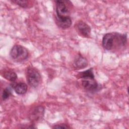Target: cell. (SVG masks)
I'll return each instance as SVG.
<instances>
[{
    "label": "cell",
    "mask_w": 129,
    "mask_h": 129,
    "mask_svg": "<svg viewBox=\"0 0 129 129\" xmlns=\"http://www.w3.org/2000/svg\"><path fill=\"white\" fill-rule=\"evenodd\" d=\"M127 42L126 34L110 32L105 34L102 38V46L107 50H115L124 47Z\"/></svg>",
    "instance_id": "1"
},
{
    "label": "cell",
    "mask_w": 129,
    "mask_h": 129,
    "mask_svg": "<svg viewBox=\"0 0 129 129\" xmlns=\"http://www.w3.org/2000/svg\"><path fill=\"white\" fill-rule=\"evenodd\" d=\"M28 49L21 45H15L10 52L11 58L17 62L26 60L28 57Z\"/></svg>",
    "instance_id": "2"
},
{
    "label": "cell",
    "mask_w": 129,
    "mask_h": 129,
    "mask_svg": "<svg viewBox=\"0 0 129 129\" xmlns=\"http://www.w3.org/2000/svg\"><path fill=\"white\" fill-rule=\"evenodd\" d=\"M26 79L28 84L32 87L36 88L40 84L41 76L39 71L34 67L29 66L26 70Z\"/></svg>",
    "instance_id": "3"
},
{
    "label": "cell",
    "mask_w": 129,
    "mask_h": 129,
    "mask_svg": "<svg viewBox=\"0 0 129 129\" xmlns=\"http://www.w3.org/2000/svg\"><path fill=\"white\" fill-rule=\"evenodd\" d=\"M55 13L56 19H62L70 17V12L67 5L68 1H56Z\"/></svg>",
    "instance_id": "4"
},
{
    "label": "cell",
    "mask_w": 129,
    "mask_h": 129,
    "mask_svg": "<svg viewBox=\"0 0 129 129\" xmlns=\"http://www.w3.org/2000/svg\"><path fill=\"white\" fill-rule=\"evenodd\" d=\"M45 109L42 106H37L33 108L29 113V119L32 122L41 121L44 115Z\"/></svg>",
    "instance_id": "5"
},
{
    "label": "cell",
    "mask_w": 129,
    "mask_h": 129,
    "mask_svg": "<svg viewBox=\"0 0 129 129\" xmlns=\"http://www.w3.org/2000/svg\"><path fill=\"white\" fill-rule=\"evenodd\" d=\"M82 85L85 90L89 92H95L99 89V84L94 78L83 79Z\"/></svg>",
    "instance_id": "6"
},
{
    "label": "cell",
    "mask_w": 129,
    "mask_h": 129,
    "mask_svg": "<svg viewBox=\"0 0 129 129\" xmlns=\"http://www.w3.org/2000/svg\"><path fill=\"white\" fill-rule=\"evenodd\" d=\"M76 29L80 35L84 37H89L91 34V27L85 22L79 21L76 24Z\"/></svg>",
    "instance_id": "7"
},
{
    "label": "cell",
    "mask_w": 129,
    "mask_h": 129,
    "mask_svg": "<svg viewBox=\"0 0 129 129\" xmlns=\"http://www.w3.org/2000/svg\"><path fill=\"white\" fill-rule=\"evenodd\" d=\"M88 63L87 59L82 55H79L74 60L73 66L76 69L79 70L87 67Z\"/></svg>",
    "instance_id": "8"
},
{
    "label": "cell",
    "mask_w": 129,
    "mask_h": 129,
    "mask_svg": "<svg viewBox=\"0 0 129 129\" xmlns=\"http://www.w3.org/2000/svg\"><path fill=\"white\" fill-rule=\"evenodd\" d=\"M57 25L61 29H66L70 28L72 25V20L70 17L62 19H55Z\"/></svg>",
    "instance_id": "9"
},
{
    "label": "cell",
    "mask_w": 129,
    "mask_h": 129,
    "mask_svg": "<svg viewBox=\"0 0 129 129\" xmlns=\"http://www.w3.org/2000/svg\"><path fill=\"white\" fill-rule=\"evenodd\" d=\"M27 85L24 83H19L14 87L15 92L18 95L25 94L27 91Z\"/></svg>",
    "instance_id": "10"
},
{
    "label": "cell",
    "mask_w": 129,
    "mask_h": 129,
    "mask_svg": "<svg viewBox=\"0 0 129 129\" xmlns=\"http://www.w3.org/2000/svg\"><path fill=\"white\" fill-rule=\"evenodd\" d=\"M3 77L11 82H15L17 79V74L13 71L6 70L3 73Z\"/></svg>",
    "instance_id": "11"
},
{
    "label": "cell",
    "mask_w": 129,
    "mask_h": 129,
    "mask_svg": "<svg viewBox=\"0 0 129 129\" xmlns=\"http://www.w3.org/2000/svg\"><path fill=\"white\" fill-rule=\"evenodd\" d=\"M77 77L81 79H88V78H94V75L92 68L88 69L85 71L80 72L77 75Z\"/></svg>",
    "instance_id": "12"
},
{
    "label": "cell",
    "mask_w": 129,
    "mask_h": 129,
    "mask_svg": "<svg viewBox=\"0 0 129 129\" xmlns=\"http://www.w3.org/2000/svg\"><path fill=\"white\" fill-rule=\"evenodd\" d=\"M12 3L17 4L20 7L23 8H27L28 7H30V5H31V2L28 1H18V0H14L12 1Z\"/></svg>",
    "instance_id": "13"
},
{
    "label": "cell",
    "mask_w": 129,
    "mask_h": 129,
    "mask_svg": "<svg viewBox=\"0 0 129 129\" xmlns=\"http://www.w3.org/2000/svg\"><path fill=\"white\" fill-rule=\"evenodd\" d=\"M11 95V89L9 87L5 88L2 93V98L4 100L7 99Z\"/></svg>",
    "instance_id": "14"
},
{
    "label": "cell",
    "mask_w": 129,
    "mask_h": 129,
    "mask_svg": "<svg viewBox=\"0 0 129 129\" xmlns=\"http://www.w3.org/2000/svg\"><path fill=\"white\" fill-rule=\"evenodd\" d=\"M53 128H70L69 126H68L67 124H64V123H60V124H58L56 125H55L52 127Z\"/></svg>",
    "instance_id": "15"
}]
</instances>
